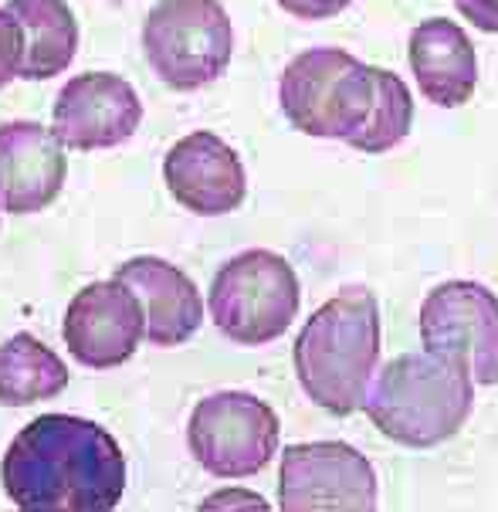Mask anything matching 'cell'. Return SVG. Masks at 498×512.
Returning a JSON list of instances; mask_svg holds the SVG:
<instances>
[{"mask_svg":"<svg viewBox=\"0 0 498 512\" xmlns=\"http://www.w3.org/2000/svg\"><path fill=\"white\" fill-rule=\"evenodd\" d=\"M0 482L24 512H109L126 492V458L102 424L41 414L14 435Z\"/></svg>","mask_w":498,"mask_h":512,"instance_id":"6da1fadb","label":"cell"},{"mask_svg":"<svg viewBox=\"0 0 498 512\" xmlns=\"http://www.w3.org/2000/svg\"><path fill=\"white\" fill-rule=\"evenodd\" d=\"M295 373L312 404L349 418L366 401L380 363V302L366 285H343L295 336Z\"/></svg>","mask_w":498,"mask_h":512,"instance_id":"7a4b0ae2","label":"cell"},{"mask_svg":"<svg viewBox=\"0 0 498 512\" xmlns=\"http://www.w3.org/2000/svg\"><path fill=\"white\" fill-rule=\"evenodd\" d=\"M475 377L461 353L424 350L393 357L373 373L363 411L390 441L434 448L451 441L471 418Z\"/></svg>","mask_w":498,"mask_h":512,"instance_id":"3957f363","label":"cell"},{"mask_svg":"<svg viewBox=\"0 0 498 512\" xmlns=\"http://www.w3.org/2000/svg\"><path fill=\"white\" fill-rule=\"evenodd\" d=\"M302 285L295 268L278 251L251 248L217 268L207 306L217 329L231 343H275L299 316Z\"/></svg>","mask_w":498,"mask_h":512,"instance_id":"277c9868","label":"cell"},{"mask_svg":"<svg viewBox=\"0 0 498 512\" xmlns=\"http://www.w3.org/2000/svg\"><path fill=\"white\" fill-rule=\"evenodd\" d=\"M143 51L173 92L207 89L231 65V17L221 0H160L146 14Z\"/></svg>","mask_w":498,"mask_h":512,"instance_id":"5b68a950","label":"cell"},{"mask_svg":"<svg viewBox=\"0 0 498 512\" xmlns=\"http://www.w3.org/2000/svg\"><path fill=\"white\" fill-rule=\"evenodd\" d=\"M282 421L275 407L248 390L204 397L187 421V445L214 479H248L275 458Z\"/></svg>","mask_w":498,"mask_h":512,"instance_id":"8992f818","label":"cell"},{"mask_svg":"<svg viewBox=\"0 0 498 512\" xmlns=\"http://www.w3.org/2000/svg\"><path fill=\"white\" fill-rule=\"evenodd\" d=\"M414 123V95L397 72L353 58L332 82L326 133L360 153H387L407 140Z\"/></svg>","mask_w":498,"mask_h":512,"instance_id":"52a82bcc","label":"cell"},{"mask_svg":"<svg viewBox=\"0 0 498 512\" xmlns=\"http://www.w3.org/2000/svg\"><path fill=\"white\" fill-rule=\"evenodd\" d=\"M278 506L285 512H373L377 472L370 458L346 441L288 445L278 465Z\"/></svg>","mask_w":498,"mask_h":512,"instance_id":"ba28073f","label":"cell"},{"mask_svg":"<svg viewBox=\"0 0 498 512\" xmlns=\"http://www.w3.org/2000/svg\"><path fill=\"white\" fill-rule=\"evenodd\" d=\"M424 350H454L482 387L498 384V299L482 282H441L421 306Z\"/></svg>","mask_w":498,"mask_h":512,"instance_id":"9c48e42d","label":"cell"},{"mask_svg":"<svg viewBox=\"0 0 498 512\" xmlns=\"http://www.w3.org/2000/svg\"><path fill=\"white\" fill-rule=\"evenodd\" d=\"M68 353L92 370H112L133 360L146 336V312L122 279L92 282L68 302L65 312Z\"/></svg>","mask_w":498,"mask_h":512,"instance_id":"30bf717a","label":"cell"},{"mask_svg":"<svg viewBox=\"0 0 498 512\" xmlns=\"http://www.w3.org/2000/svg\"><path fill=\"white\" fill-rule=\"evenodd\" d=\"M143 123V102L133 85L112 72H82L61 85L51 129L72 150H112Z\"/></svg>","mask_w":498,"mask_h":512,"instance_id":"8fae6325","label":"cell"},{"mask_svg":"<svg viewBox=\"0 0 498 512\" xmlns=\"http://www.w3.org/2000/svg\"><path fill=\"white\" fill-rule=\"evenodd\" d=\"M163 180L173 201L200 218L238 211L248 194L241 156L211 129H197L170 146L163 160Z\"/></svg>","mask_w":498,"mask_h":512,"instance_id":"7c38bea8","label":"cell"},{"mask_svg":"<svg viewBox=\"0 0 498 512\" xmlns=\"http://www.w3.org/2000/svg\"><path fill=\"white\" fill-rule=\"evenodd\" d=\"M65 177V143L55 129L31 119L0 123V201L7 214L45 211L58 201Z\"/></svg>","mask_w":498,"mask_h":512,"instance_id":"4fadbf2b","label":"cell"},{"mask_svg":"<svg viewBox=\"0 0 498 512\" xmlns=\"http://www.w3.org/2000/svg\"><path fill=\"white\" fill-rule=\"evenodd\" d=\"M116 279L136 292L146 312V340L153 346H180L204 323V299L194 279L166 258L139 255L119 265Z\"/></svg>","mask_w":498,"mask_h":512,"instance_id":"5bb4252c","label":"cell"},{"mask_svg":"<svg viewBox=\"0 0 498 512\" xmlns=\"http://www.w3.org/2000/svg\"><path fill=\"white\" fill-rule=\"evenodd\" d=\"M410 68L427 102L441 109H458L475 95L478 58L465 28L448 17H427L410 34Z\"/></svg>","mask_w":498,"mask_h":512,"instance_id":"9a60e30c","label":"cell"},{"mask_svg":"<svg viewBox=\"0 0 498 512\" xmlns=\"http://www.w3.org/2000/svg\"><path fill=\"white\" fill-rule=\"evenodd\" d=\"M7 11L24 34V58L17 75L45 82L75 62L78 21L65 0H11Z\"/></svg>","mask_w":498,"mask_h":512,"instance_id":"2e32d148","label":"cell"},{"mask_svg":"<svg viewBox=\"0 0 498 512\" xmlns=\"http://www.w3.org/2000/svg\"><path fill=\"white\" fill-rule=\"evenodd\" d=\"M68 387V367L51 346L34 340L31 333H17L0 343V404L28 407L51 401Z\"/></svg>","mask_w":498,"mask_h":512,"instance_id":"e0dca14e","label":"cell"},{"mask_svg":"<svg viewBox=\"0 0 498 512\" xmlns=\"http://www.w3.org/2000/svg\"><path fill=\"white\" fill-rule=\"evenodd\" d=\"M21 58H24L21 24L14 21V14L7 7H0V89L11 85V78L21 72Z\"/></svg>","mask_w":498,"mask_h":512,"instance_id":"ac0fdd59","label":"cell"},{"mask_svg":"<svg viewBox=\"0 0 498 512\" xmlns=\"http://www.w3.org/2000/svg\"><path fill=\"white\" fill-rule=\"evenodd\" d=\"M353 0H278V7L288 11L292 17H302V21H326V17L343 14Z\"/></svg>","mask_w":498,"mask_h":512,"instance_id":"d6986e66","label":"cell"},{"mask_svg":"<svg viewBox=\"0 0 498 512\" xmlns=\"http://www.w3.org/2000/svg\"><path fill=\"white\" fill-rule=\"evenodd\" d=\"M454 7L471 28L498 34V0H454Z\"/></svg>","mask_w":498,"mask_h":512,"instance_id":"ffe728a7","label":"cell"},{"mask_svg":"<svg viewBox=\"0 0 498 512\" xmlns=\"http://www.w3.org/2000/svg\"><path fill=\"white\" fill-rule=\"evenodd\" d=\"M238 502H241V506H261V509H265L268 506V502L265 499H258V496H231V492H221V496H214V499H207L204 502V509H214V506H238Z\"/></svg>","mask_w":498,"mask_h":512,"instance_id":"44dd1931","label":"cell"},{"mask_svg":"<svg viewBox=\"0 0 498 512\" xmlns=\"http://www.w3.org/2000/svg\"><path fill=\"white\" fill-rule=\"evenodd\" d=\"M0 211H4V201H0Z\"/></svg>","mask_w":498,"mask_h":512,"instance_id":"7402d4cb","label":"cell"},{"mask_svg":"<svg viewBox=\"0 0 498 512\" xmlns=\"http://www.w3.org/2000/svg\"><path fill=\"white\" fill-rule=\"evenodd\" d=\"M112 4H122V0H112Z\"/></svg>","mask_w":498,"mask_h":512,"instance_id":"603a6c76","label":"cell"}]
</instances>
